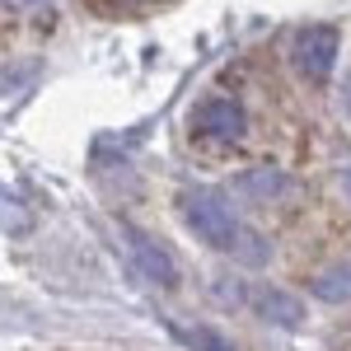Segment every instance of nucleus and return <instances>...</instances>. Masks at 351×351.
<instances>
[{"instance_id": "obj_1", "label": "nucleus", "mask_w": 351, "mask_h": 351, "mask_svg": "<svg viewBox=\"0 0 351 351\" xmlns=\"http://www.w3.org/2000/svg\"><path fill=\"white\" fill-rule=\"evenodd\" d=\"M183 220L192 225V234L197 239H206L211 248H234L239 243V220L230 216V206L220 202L216 192H206V188H192L183 192Z\"/></svg>"}, {"instance_id": "obj_2", "label": "nucleus", "mask_w": 351, "mask_h": 351, "mask_svg": "<svg viewBox=\"0 0 351 351\" xmlns=\"http://www.w3.org/2000/svg\"><path fill=\"white\" fill-rule=\"evenodd\" d=\"M337 47H342V38H337L332 24H304V28H295V38H291V66H295L309 84H324L328 75H332Z\"/></svg>"}, {"instance_id": "obj_3", "label": "nucleus", "mask_w": 351, "mask_h": 351, "mask_svg": "<svg viewBox=\"0 0 351 351\" xmlns=\"http://www.w3.org/2000/svg\"><path fill=\"white\" fill-rule=\"evenodd\" d=\"M192 127L202 136H211V141H239L243 127H248V112H243L239 99L216 94V99H202V104L192 108Z\"/></svg>"}, {"instance_id": "obj_4", "label": "nucleus", "mask_w": 351, "mask_h": 351, "mask_svg": "<svg viewBox=\"0 0 351 351\" xmlns=\"http://www.w3.org/2000/svg\"><path fill=\"white\" fill-rule=\"evenodd\" d=\"M122 243H127V253L136 258V267L145 271L155 286H164V291H169V286H178V263H173L155 239H145L136 225H122Z\"/></svg>"}, {"instance_id": "obj_5", "label": "nucleus", "mask_w": 351, "mask_h": 351, "mask_svg": "<svg viewBox=\"0 0 351 351\" xmlns=\"http://www.w3.org/2000/svg\"><path fill=\"white\" fill-rule=\"evenodd\" d=\"M253 304L263 309V319L276 328H300L304 324V304H300L295 295H286V291H276V286H263L258 295H253Z\"/></svg>"}, {"instance_id": "obj_6", "label": "nucleus", "mask_w": 351, "mask_h": 351, "mask_svg": "<svg viewBox=\"0 0 351 351\" xmlns=\"http://www.w3.org/2000/svg\"><path fill=\"white\" fill-rule=\"evenodd\" d=\"M239 192L243 197H253V202H281L286 192H291V178L281 173V169H253V173H243L239 178Z\"/></svg>"}, {"instance_id": "obj_7", "label": "nucleus", "mask_w": 351, "mask_h": 351, "mask_svg": "<svg viewBox=\"0 0 351 351\" xmlns=\"http://www.w3.org/2000/svg\"><path fill=\"white\" fill-rule=\"evenodd\" d=\"M314 295L319 300H332V304H342L351 300V267H328L314 276Z\"/></svg>"}, {"instance_id": "obj_8", "label": "nucleus", "mask_w": 351, "mask_h": 351, "mask_svg": "<svg viewBox=\"0 0 351 351\" xmlns=\"http://www.w3.org/2000/svg\"><path fill=\"white\" fill-rule=\"evenodd\" d=\"M188 342H197V347H206V351H230V347H225V342L216 337V332H206V328H192Z\"/></svg>"}, {"instance_id": "obj_9", "label": "nucleus", "mask_w": 351, "mask_h": 351, "mask_svg": "<svg viewBox=\"0 0 351 351\" xmlns=\"http://www.w3.org/2000/svg\"><path fill=\"white\" fill-rule=\"evenodd\" d=\"M337 183H342V192L351 197V169H342V178H337Z\"/></svg>"}, {"instance_id": "obj_10", "label": "nucleus", "mask_w": 351, "mask_h": 351, "mask_svg": "<svg viewBox=\"0 0 351 351\" xmlns=\"http://www.w3.org/2000/svg\"><path fill=\"white\" fill-rule=\"evenodd\" d=\"M10 5H19V10H24V5H38V0H10Z\"/></svg>"}, {"instance_id": "obj_11", "label": "nucleus", "mask_w": 351, "mask_h": 351, "mask_svg": "<svg viewBox=\"0 0 351 351\" xmlns=\"http://www.w3.org/2000/svg\"><path fill=\"white\" fill-rule=\"evenodd\" d=\"M347 108H351V84H347Z\"/></svg>"}]
</instances>
